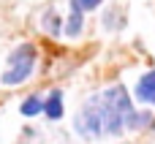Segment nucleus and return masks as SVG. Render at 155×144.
<instances>
[{"label": "nucleus", "mask_w": 155, "mask_h": 144, "mask_svg": "<svg viewBox=\"0 0 155 144\" xmlns=\"http://www.w3.org/2000/svg\"><path fill=\"white\" fill-rule=\"evenodd\" d=\"M44 112H46V117H52V120L63 117V93H60V90H52L49 101L44 103Z\"/></svg>", "instance_id": "obj_5"}, {"label": "nucleus", "mask_w": 155, "mask_h": 144, "mask_svg": "<svg viewBox=\"0 0 155 144\" xmlns=\"http://www.w3.org/2000/svg\"><path fill=\"white\" fill-rule=\"evenodd\" d=\"M76 131L79 133H87V136H98L104 131L101 125V112H98V98H93L76 117Z\"/></svg>", "instance_id": "obj_3"}, {"label": "nucleus", "mask_w": 155, "mask_h": 144, "mask_svg": "<svg viewBox=\"0 0 155 144\" xmlns=\"http://www.w3.org/2000/svg\"><path fill=\"white\" fill-rule=\"evenodd\" d=\"M41 109H44V103H41V101H38L35 95H30V98H27V101L22 103V114H27V117H33V114H38Z\"/></svg>", "instance_id": "obj_7"}, {"label": "nucleus", "mask_w": 155, "mask_h": 144, "mask_svg": "<svg viewBox=\"0 0 155 144\" xmlns=\"http://www.w3.org/2000/svg\"><path fill=\"white\" fill-rule=\"evenodd\" d=\"M79 30H82V8L71 0V16H68L65 33H68V35H79Z\"/></svg>", "instance_id": "obj_6"}, {"label": "nucleus", "mask_w": 155, "mask_h": 144, "mask_svg": "<svg viewBox=\"0 0 155 144\" xmlns=\"http://www.w3.org/2000/svg\"><path fill=\"white\" fill-rule=\"evenodd\" d=\"M11 68L3 74V84H19V82H25L27 76H30V71H33V63H35V49L30 46V44H22L14 54H11Z\"/></svg>", "instance_id": "obj_2"}, {"label": "nucleus", "mask_w": 155, "mask_h": 144, "mask_svg": "<svg viewBox=\"0 0 155 144\" xmlns=\"http://www.w3.org/2000/svg\"><path fill=\"white\" fill-rule=\"evenodd\" d=\"M74 3H76L82 11H93V8H98V5H101V0H74Z\"/></svg>", "instance_id": "obj_8"}, {"label": "nucleus", "mask_w": 155, "mask_h": 144, "mask_svg": "<svg viewBox=\"0 0 155 144\" xmlns=\"http://www.w3.org/2000/svg\"><path fill=\"white\" fill-rule=\"evenodd\" d=\"M98 103H101L98 112H101V125H104V131L112 133V136H120V133L125 131L128 117L134 114L131 98H128L125 87H120V84L109 87V90L98 98Z\"/></svg>", "instance_id": "obj_1"}, {"label": "nucleus", "mask_w": 155, "mask_h": 144, "mask_svg": "<svg viewBox=\"0 0 155 144\" xmlns=\"http://www.w3.org/2000/svg\"><path fill=\"white\" fill-rule=\"evenodd\" d=\"M136 98L144 101V103H155V71L144 74L136 84Z\"/></svg>", "instance_id": "obj_4"}]
</instances>
